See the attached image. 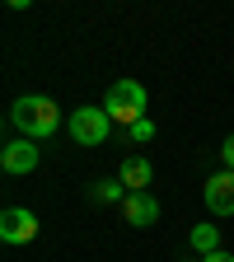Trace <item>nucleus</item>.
Returning <instances> with one entry per match:
<instances>
[{"label":"nucleus","instance_id":"6","mask_svg":"<svg viewBox=\"0 0 234 262\" xmlns=\"http://www.w3.org/2000/svg\"><path fill=\"white\" fill-rule=\"evenodd\" d=\"M202 196H206V211H211V215H234V173H229V169L211 173Z\"/></svg>","mask_w":234,"mask_h":262},{"label":"nucleus","instance_id":"3","mask_svg":"<svg viewBox=\"0 0 234 262\" xmlns=\"http://www.w3.org/2000/svg\"><path fill=\"white\" fill-rule=\"evenodd\" d=\"M66 136H71L75 145H103V141L113 136V117H108L103 108L84 103V108H75L71 117H66Z\"/></svg>","mask_w":234,"mask_h":262},{"label":"nucleus","instance_id":"5","mask_svg":"<svg viewBox=\"0 0 234 262\" xmlns=\"http://www.w3.org/2000/svg\"><path fill=\"white\" fill-rule=\"evenodd\" d=\"M38 159H42V150H38V141H10L5 150H0V169L5 173H33L38 169Z\"/></svg>","mask_w":234,"mask_h":262},{"label":"nucleus","instance_id":"10","mask_svg":"<svg viewBox=\"0 0 234 262\" xmlns=\"http://www.w3.org/2000/svg\"><path fill=\"white\" fill-rule=\"evenodd\" d=\"M192 248L202 257L220 253V225H192Z\"/></svg>","mask_w":234,"mask_h":262},{"label":"nucleus","instance_id":"11","mask_svg":"<svg viewBox=\"0 0 234 262\" xmlns=\"http://www.w3.org/2000/svg\"><path fill=\"white\" fill-rule=\"evenodd\" d=\"M126 136H131V141H136V145H145V141H155V122H150V117H141L136 126H126Z\"/></svg>","mask_w":234,"mask_h":262},{"label":"nucleus","instance_id":"8","mask_svg":"<svg viewBox=\"0 0 234 262\" xmlns=\"http://www.w3.org/2000/svg\"><path fill=\"white\" fill-rule=\"evenodd\" d=\"M117 178L126 183V192H145V187H150V178H155V169H150V159H141V155H131V159H122V169H117Z\"/></svg>","mask_w":234,"mask_h":262},{"label":"nucleus","instance_id":"12","mask_svg":"<svg viewBox=\"0 0 234 262\" xmlns=\"http://www.w3.org/2000/svg\"><path fill=\"white\" fill-rule=\"evenodd\" d=\"M220 159H225V169L234 173V136H225V145H220Z\"/></svg>","mask_w":234,"mask_h":262},{"label":"nucleus","instance_id":"2","mask_svg":"<svg viewBox=\"0 0 234 262\" xmlns=\"http://www.w3.org/2000/svg\"><path fill=\"white\" fill-rule=\"evenodd\" d=\"M145 103H150V94L141 80H113L108 84V98H103V113L122 126H136L145 117Z\"/></svg>","mask_w":234,"mask_h":262},{"label":"nucleus","instance_id":"1","mask_svg":"<svg viewBox=\"0 0 234 262\" xmlns=\"http://www.w3.org/2000/svg\"><path fill=\"white\" fill-rule=\"evenodd\" d=\"M10 122L24 141H47L61 131V108L52 103L47 94H24L14 98V108H10Z\"/></svg>","mask_w":234,"mask_h":262},{"label":"nucleus","instance_id":"9","mask_svg":"<svg viewBox=\"0 0 234 262\" xmlns=\"http://www.w3.org/2000/svg\"><path fill=\"white\" fill-rule=\"evenodd\" d=\"M126 196H131V192H126L122 178H103V183L89 187V202H103V206H108V202H126Z\"/></svg>","mask_w":234,"mask_h":262},{"label":"nucleus","instance_id":"13","mask_svg":"<svg viewBox=\"0 0 234 262\" xmlns=\"http://www.w3.org/2000/svg\"><path fill=\"white\" fill-rule=\"evenodd\" d=\"M202 262H234V253H225V248H220V253H211V257H202Z\"/></svg>","mask_w":234,"mask_h":262},{"label":"nucleus","instance_id":"7","mask_svg":"<svg viewBox=\"0 0 234 262\" xmlns=\"http://www.w3.org/2000/svg\"><path fill=\"white\" fill-rule=\"evenodd\" d=\"M122 220L136 225V229H150V225L159 220V202H155L150 192H131L126 202H122Z\"/></svg>","mask_w":234,"mask_h":262},{"label":"nucleus","instance_id":"4","mask_svg":"<svg viewBox=\"0 0 234 262\" xmlns=\"http://www.w3.org/2000/svg\"><path fill=\"white\" fill-rule=\"evenodd\" d=\"M0 239H5L10 248L33 244V239H38V215H33V211H24V206L0 211Z\"/></svg>","mask_w":234,"mask_h":262}]
</instances>
